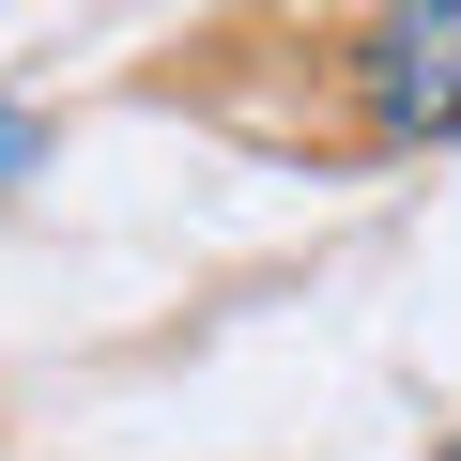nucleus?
Returning <instances> with one entry per match:
<instances>
[{
	"mask_svg": "<svg viewBox=\"0 0 461 461\" xmlns=\"http://www.w3.org/2000/svg\"><path fill=\"white\" fill-rule=\"evenodd\" d=\"M369 123H384V139H446V123H461V0L369 32Z\"/></svg>",
	"mask_w": 461,
	"mask_h": 461,
	"instance_id": "f257e3e1",
	"label": "nucleus"
},
{
	"mask_svg": "<svg viewBox=\"0 0 461 461\" xmlns=\"http://www.w3.org/2000/svg\"><path fill=\"white\" fill-rule=\"evenodd\" d=\"M16 154H32V108H0V169H16Z\"/></svg>",
	"mask_w": 461,
	"mask_h": 461,
	"instance_id": "f03ea898",
	"label": "nucleus"
}]
</instances>
